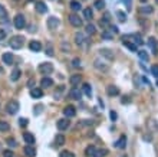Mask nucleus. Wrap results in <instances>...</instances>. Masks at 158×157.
I'll return each instance as SVG.
<instances>
[{"label":"nucleus","mask_w":158,"mask_h":157,"mask_svg":"<svg viewBox=\"0 0 158 157\" xmlns=\"http://www.w3.org/2000/svg\"><path fill=\"white\" fill-rule=\"evenodd\" d=\"M69 6H71V9H72L73 12H79L82 9V5H81V2H78V0H72Z\"/></svg>","instance_id":"nucleus-16"},{"label":"nucleus","mask_w":158,"mask_h":157,"mask_svg":"<svg viewBox=\"0 0 158 157\" xmlns=\"http://www.w3.org/2000/svg\"><path fill=\"white\" fill-rule=\"evenodd\" d=\"M117 17H118L119 22H125V20H126V14L124 13L122 10H118V12H117Z\"/></svg>","instance_id":"nucleus-30"},{"label":"nucleus","mask_w":158,"mask_h":157,"mask_svg":"<svg viewBox=\"0 0 158 157\" xmlns=\"http://www.w3.org/2000/svg\"><path fill=\"white\" fill-rule=\"evenodd\" d=\"M72 65L75 66V68H79V66H81V61H79L78 58H75V59L72 61Z\"/></svg>","instance_id":"nucleus-47"},{"label":"nucleus","mask_w":158,"mask_h":157,"mask_svg":"<svg viewBox=\"0 0 158 157\" xmlns=\"http://www.w3.org/2000/svg\"><path fill=\"white\" fill-rule=\"evenodd\" d=\"M69 22H71V25L75 26V27H81V26H82V19L79 17L78 14H75V13L69 16Z\"/></svg>","instance_id":"nucleus-6"},{"label":"nucleus","mask_w":158,"mask_h":157,"mask_svg":"<svg viewBox=\"0 0 158 157\" xmlns=\"http://www.w3.org/2000/svg\"><path fill=\"white\" fill-rule=\"evenodd\" d=\"M124 3H126L128 9H131V0H124Z\"/></svg>","instance_id":"nucleus-53"},{"label":"nucleus","mask_w":158,"mask_h":157,"mask_svg":"<svg viewBox=\"0 0 158 157\" xmlns=\"http://www.w3.org/2000/svg\"><path fill=\"white\" fill-rule=\"evenodd\" d=\"M125 146H126V138H125V136H122V137H121L118 141L115 143V147H117V149H125Z\"/></svg>","instance_id":"nucleus-18"},{"label":"nucleus","mask_w":158,"mask_h":157,"mask_svg":"<svg viewBox=\"0 0 158 157\" xmlns=\"http://www.w3.org/2000/svg\"><path fill=\"white\" fill-rule=\"evenodd\" d=\"M151 74L154 75V77H157V78H158V65L152 66V68H151Z\"/></svg>","instance_id":"nucleus-41"},{"label":"nucleus","mask_w":158,"mask_h":157,"mask_svg":"<svg viewBox=\"0 0 158 157\" xmlns=\"http://www.w3.org/2000/svg\"><path fill=\"white\" fill-rule=\"evenodd\" d=\"M23 43H25V39H23V36H19V35L10 38V40H9V45H10V48H13V49H20L23 46Z\"/></svg>","instance_id":"nucleus-1"},{"label":"nucleus","mask_w":158,"mask_h":157,"mask_svg":"<svg viewBox=\"0 0 158 157\" xmlns=\"http://www.w3.org/2000/svg\"><path fill=\"white\" fill-rule=\"evenodd\" d=\"M19 125H20V127H26V125H27V120H26V118H20V120H19Z\"/></svg>","instance_id":"nucleus-44"},{"label":"nucleus","mask_w":158,"mask_h":157,"mask_svg":"<svg viewBox=\"0 0 158 157\" xmlns=\"http://www.w3.org/2000/svg\"><path fill=\"white\" fill-rule=\"evenodd\" d=\"M109 117H111V120H112V121H115L118 115H117V112H115V111H111V112H109Z\"/></svg>","instance_id":"nucleus-49"},{"label":"nucleus","mask_w":158,"mask_h":157,"mask_svg":"<svg viewBox=\"0 0 158 157\" xmlns=\"http://www.w3.org/2000/svg\"><path fill=\"white\" fill-rule=\"evenodd\" d=\"M101 52V55H104V56H106L108 59H114V53L109 51V49H101L99 51Z\"/></svg>","instance_id":"nucleus-29"},{"label":"nucleus","mask_w":158,"mask_h":157,"mask_svg":"<svg viewBox=\"0 0 158 157\" xmlns=\"http://www.w3.org/2000/svg\"><path fill=\"white\" fill-rule=\"evenodd\" d=\"M59 19L58 17H55V16H50V17H47V27L50 29V30H55L56 27L59 26Z\"/></svg>","instance_id":"nucleus-5"},{"label":"nucleus","mask_w":158,"mask_h":157,"mask_svg":"<svg viewBox=\"0 0 158 157\" xmlns=\"http://www.w3.org/2000/svg\"><path fill=\"white\" fill-rule=\"evenodd\" d=\"M55 144H56V146H63V144H65V137H63L62 134H58L56 138H55Z\"/></svg>","instance_id":"nucleus-28"},{"label":"nucleus","mask_w":158,"mask_h":157,"mask_svg":"<svg viewBox=\"0 0 158 157\" xmlns=\"http://www.w3.org/2000/svg\"><path fill=\"white\" fill-rule=\"evenodd\" d=\"M138 56L142 59V61H148V58H150L147 51H138Z\"/></svg>","instance_id":"nucleus-34"},{"label":"nucleus","mask_w":158,"mask_h":157,"mask_svg":"<svg viewBox=\"0 0 158 157\" xmlns=\"http://www.w3.org/2000/svg\"><path fill=\"white\" fill-rule=\"evenodd\" d=\"M84 91H85V94L88 95V97H91V95H92V88H91L89 84H85V85H84Z\"/></svg>","instance_id":"nucleus-37"},{"label":"nucleus","mask_w":158,"mask_h":157,"mask_svg":"<svg viewBox=\"0 0 158 157\" xmlns=\"http://www.w3.org/2000/svg\"><path fill=\"white\" fill-rule=\"evenodd\" d=\"M3 156H5V157H13L14 154H13V151H10V150H5V151H3Z\"/></svg>","instance_id":"nucleus-46"},{"label":"nucleus","mask_w":158,"mask_h":157,"mask_svg":"<svg viewBox=\"0 0 158 157\" xmlns=\"http://www.w3.org/2000/svg\"><path fill=\"white\" fill-rule=\"evenodd\" d=\"M9 128H10V125L6 121H0V131H7Z\"/></svg>","instance_id":"nucleus-38"},{"label":"nucleus","mask_w":158,"mask_h":157,"mask_svg":"<svg viewBox=\"0 0 158 157\" xmlns=\"http://www.w3.org/2000/svg\"><path fill=\"white\" fill-rule=\"evenodd\" d=\"M109 30H111L112 33H118L119 32V29L117 26H111V27H109Z\"/></svg>","instance_id":"nucleus-51"},{"label":"nucleus","mask_w":158,"mask_h":157,"mask_svg":"<svg viewBox=\"0 0 158 157\" xmlns=\"http://www.w3.org/2000/svg\"><path fill=\"white\" fill-rule=\"evenodd\" d=\"M148 45L152 48L154 53H157V43H155V39H154V38H150V39H148Z\"/></svg>","instance_id":"nucleus-31"},{"label":"nucleus","mask_w":158,"mask_h":157,"mask_svg":"<svg viewBox=\"0 0 158 157\" xmlns=\"http://www.w3.org/2000/svg\"><path fill=\"white\" fill-rule=\"evenodd\" d=\"M20 75H22L20 69L19 68H16V69H13V72L10 74V79H12V81H17V79L20 78Z\"/></svg>","instance_id":"nucleus-21"},{"label":"nucleus","mask_w":158,"mask_h":157,"mask_svg":"<svg viewBox=\"0 0 158 157\" xmlns=\"http://www.w3.org/2000/svg\"><path fill=\"white\" fill-rule=\"evenodd\" d=\"M0 17H3V19H6L7 17V12H6V9L0 5Z\"/></svg>","instance_id":"nucleus-40"},{"label":"nucleus","mask_w":158,"mask_h":157,"mask_svg":"<svg viewBox=\"0 0 158 157\" xmlns=\"http://www.w3.org/2000/svg\"><path fill=\"white\" fill-rule=\"evenodd\" d=\"M36 10L39 12V13H46L47 12V6L45 5V2H36Z\"/></svg>","instance_id":"nucleus-10"},{"label":"nucleus","mask_w":158,"mask_h":157,"mask_svg":"<svg viewBox=\"0 0 158 157\" xmlns=\"http://www.w3.org/2000/svg\"><path fill=\"white\" fill-rule=\"evenodd\" d=\"M109 22H111V14L105 13L104 14V17L101 19V25H102V26H106V25H109Z\"/></svg>","instance_id":"nucleus-25"},{"label":"nucleus","mask_w":158,"mask_h":157,"mask_svg":"<svg viewBox=\"0 0 158 157\" xmlns=\"http://www.w3.org/2000/svg\"><path fill=\"white\" fill-rule=\"evenodd\" d=\"M39 72L43 74V75H49L53 72V65L49 64V62H45V64H40L39 65Z\"/></svg>","instance_id":"nucleus-3"},{"label":"nucleus","mask_w":158,"mask_h":157,"mask_svg":"<svg viewBox=\"0 0 158 157\" xmlns=\"http://www.w3.org/2000/svg\"><path fill=\"white\" fill-rule=\"evenodd\" d=\"M102 38H104V39H112V38H114V33L104 32V33H102Z\"/></svg>","instance_id":"nucleus-42"},{"label":"nucleus","mask_w":158,"mask_h":157,"mask_svg":"<svg viewBox=\"0 0 158 157\" xmlns=\"http://www.w3.org/2000/svg\"><path fill=\"white\" fill-rule=\"evenodd\" d=\"M95 32H96V27L93 26V25H88L86 26V33L88 35H95Z\"/></svg>","instance_id":"nucleus-35"},{"label":"nucleus","mask_w":158,"mask_h":157,"mask_svg":"<svg viewBox=\"0 0 158 157\" xmlns=\"http://www.w3.org/2000/svg\"><path fill=\"white\" fill-rule=\"evenodd\" d=\"M25 154H26V157H35V156H36V150L33 149L30 144H29V146L25 147Z\"/></svg>","instance_id":"nucleus-15"},{"label":"nucleus","mask_w":158,"mask_h":157,"mask_svg":"<svg viewBox=\"0 0 158 157\" xmlns=\"http://www.w3.org/2000/svg\"><path fill=\"white\" fill-rule=\"evenodd\" d=\"M25 26H26V19H25V16H23V14H16V17H14V27H16V29H23Z\"/></svg>","instance_id":"nucleus-4"},{"label":"nucleus","mask_w":158,"mask_h":157,"mask_svg":"<svg viewBox=\"0 0 158 157\" xmlns=\"http://www.w3.org/2000/svg\"><path fill=\"white\" fill-rule=\"evenodd\" d=\"M69 81H71V84H72L73 86H76L79 84V82H81V81H82V78H81V75H72V77H71V79H69Z\"/></svg>","instance_id":"nucleus-24"},{"label":"nucleus","mask_w":158,"mask_h":157,"mask_svg":"<svg viewBox=\"0 0 158 157\" xmlns=\"http://www.w3.org/2000/svg\"><path fill=\"white\" fill-rule=\"evenodd\" d=\"M29 48H30V51H33V52H40L42 51V43L38 42V40H32L29 43Z\"/></svg>","instance_id":"nucleus-9"},{"label":"nucleus","mask_w":158,"mask_h":157,"mask_svg":"<svg viewBox=\"0 0 158 157\" xmlns=\"http://www.w3.org/2000/svg\"><path fill=\"white\" fill-rule=\"evenodd\" d=\"M75 42H76L78 45H82V43L85 42V38H84V35H82V33H75Z\"/></svg>","instance_id":"nucleus-27"},{"label":"nucleus","mask_w":158,"mask_h":157,"mask_svg":"<svg viewBox=\"0 0 158 157\" xmlns=\"http://www.w3.org/2000/svg\"><path fill=\"white\" fill-rule=\"evenodd\" d=\"M27 2H32V0H27Z\"/></svg>","instance_id":"nucleus-56"},{"label":"nucleus","mask_w":158,"mask_h":157,"mask_svg":"<svg viewBox=\"0 0 158 157\" xmlns=\"http://www.w3.org/2000/svg\"><path fill=\"white\" fill-rule=\"evenodd\" d=\"M5 38H6V32L0 29V40H3V39H5Z\"/></svg>","instance_id":"nucleus-52"},{"label":"nucleus","mask_w":158,"mask_h":157,"mask_svg":"<svg viewBox=\"0 0 158 157\" xmlns=\"http://www.w3.org/2000/svg\"><path fill=\"white\" fill-rule=\"evenodd\" d=\"M60 157H73V154L71 151H62V153H60Z\"/></svg>","instance_id":"nucleus-45"},{"label":"nucleus","mask_w":158,"mask_h":157,"mask_svg":"<svg viewBox=\"0 0 158 157\" xmlns=\"http://www.w3.org/2000/svg\"><path fill=\"white\" fill-rule=\"evenodd\" d=\"M157 86H158V81H157Z\"/></svg>","instance_id":"nucleus-55"},{"label":"nucleus","mask_w":158,"mask_h":157,"mask_svg":"<svg viewBox=\"0 0 158 157\" xmlns=\"http://www.w3.org/2000/svg\"><path fill=\"white\" fill-rule=\"evenodd\" d=\"M106 154H108V150H96L95 151V154H93V157H105Z\"/></svg>","instance_id":"nucleus-33"},{"label":"nucleus","mask_w":158,"mask_h":157,"mask_svg":"<svg viewBox=\"0 0 158 157\" xmlns=\"http://www.w3.org/2000/svg\"><path fill=\"white\" fill-rule=\"evenodd\" d=\"M2 59H3V62L6 64V65H12V62H13V55L12 53H3V56H2Z\"/></svg>","instance_id":"nucleus-14"},{"label":"nucleus","mask_w":158,"mask_h":157,"mask_svg":"<svg viewBox=\"0 0 158 157\" xmlns=\"http://www.w3.org/2000/svg\"><path fill=\"white\" fill-rule=\"evenodd\" d=\"M7 144L10 146V147H16L17 144H16V140L14 138H7Z\"/></svg>","instance_id":"nucleus-43"},{"label":"nucleus","mask_w":158,"mask_h":157,"mask_svg":"<svg viewBox=\"0 0 158 157\" xmlns=\"http://www.w3.org/2000/svg\"><path fill=\"white\" fill-rule=\"evenodd\" d=\"M42 95H43V92H42V89L40 88H33L32 91H30V97L35 99L38 98H42Z\"/></svg>","instance_id":"nucleus-12"},{"label":"nucleus","mask_w":158,"mask_h":157,"mask_svg":"<svg viewBox=\"0 0 158 157\" xmlns=\"http://www.w3.org/2000/svg\"><path fill=\"white\" fill-rule=\"evenodd\" d=\"M23 138H25V141H26L27 144H33V143H35V136L30 134V133H25V134H23Z\"/></svg>","instance_id":"nucleus-22"},{"label":"nucleus","mask_w":158,"mask_h":157,"mask_svg":"<svg viewBox=\"0 0 158 157\" xmlns=\"http://www.w3.org/2000/svg\"><path fill=\"white\" fill-rule=\"evenodd\" d=\"M69 97H71L72 99H81V98H82V92H81V89H79V88L73 86L72 89L69 91Z\"/></svg>","instance_id":"nucleus-7"},{"label":"nucleus","mask_w":158,"mask_h":157,"mask_svg":"<svg viewBox=\"0 0 158 157\" xmlns=\"http://www.w3.org/2000/svg\"><path fill=\"white\" fill-rule=\"evenodd\" d=\"M122 43H124L128 49H131L132 52H138V51H137V43H131L129 40H122Z\"/></svg>","instance_id":"nucleus-23"},{"label":"nucleus","mask_w":158,"mask_h":157,"mask_svg":"<svg viewBox=\"0 0 158 157\" xmlns=\"http://www.w3.org/2000/svg\"><path fill=\"white\" fill-rule=\"evenodd\" d=\"M19 102L17 101H10V102H7L6 105V111L10 114V115H14L16 112L19 111Z\"/></svg>","instance_id":"nucleus-2"},{"label":"nucleus","mask_w":158,"mask_h":157,"mask_svg":"<svg viewBox=\"0 0 158 157\" xmlns=\"http://www.w3.org/2000/svg\"><path fill=\"white\" fill-rule=\"evenodd\" d=\"M63 114H65V117L72 118V117H75L76 110H75V107H72V105H68V107H65V110H63Z\"/></svg>","instance_id":"nucleus-8"},{"label":"nucleus","mask_w":158,"mask_h":157,"mask_svg":"<svg viewBox=\"0 0 158 157\" xmlns=\"http://www.w3.org/2000/svg\"><path fill=\"white\" fill-rule=\"evenodd\" d=\"M139 12L142 14H151L154 12V7L150 6V5H145V6H141L139 7Z\"/></svg>","instance_id":"nucleus-13"},{"label":"nucleus","mask_w":158,"mask_h":157,"mask_svg":"<svg viewBox=\"0 0 158 157\" xmlns=\"http://www.w3.org/2000/svg\"><path fill=\"white\" fill-rule=\"evenodd\" d=\"M40 111H42V105H36V107H35V114L39 115Z\"/></svg>","instance_id":"nucleus-48"},{"label":"nucleus","mask_w":158,"mask_h":157,"mask_svg":"<svg viewBox=\"0 0 158 157\" xmlns=\"http://www.w3.org/2000/svg\"><path fill=\"white\" fill-rule=\"evenodd\" d=\"M155 3H157V5H158V0H155Z\"/></svg>","instance_id":"nucleus-54"},{"label":"nucleus","mask_w":158,"mask_h":157,"mask_svg":"<svg viewBox=\"0 0 158 157\" xmlns=\"http://www.w3.org/2000/svg\"><path fill=\"white\" fill-rule=\"evenodd\" d=\"M45 52H46V55H49V56H53V48L50 43L46 45V51H45Z\"/></svg>","instance_id":"nucleus-39"},{"label":"nucleus","mask_w":158,"mask_h":157,"mask_svg":"<svg viewBox=\"0 0 158 157\" xmlns=\"http://www.w3.org/2000/svg\"><path fill=\"white\" fill-rule=\"evenodd\" d=\"M68 127H69V121H68L66 118H62V120L58 121V128H59V130H66Z\"/></svg>","instance_id":"nucleus-17"},{"label":"nucleus","mask_w":158,"mask_h":157,"mask_svg":"<svg viewBox=\"0 0 158 157\" xmlns=\"http://www.w3.org/2000/svg\"><path fill=\"white\" fill-rule=\"evenodd\" d=\"M93 6L96 7V9H98V10H102V9H104V7H105V2H104V0H96V2H95V5H93Z\"/></svg>","instance_id":"nucleus-32"},{"label":"nucleus","mask_w":158,"mask_h":157,"mask_svg":"<svg viewBox=\"0 0 158 157\" xmlns=\"http://www.w3.org/2000/svg\"><path fill=\"white\" fill-rule=\"evenodd\" d=\"M106 92H108V95H109V97H115V95H118V94H119V89L117 88V86L109 85V86H106Z\"/></svg>","instance_id":"nucleus-11"},{"label":"nucleus","mask_w":158,"mask_h":157,"mask_svg":"<svg viewBox=\"0 0 158 157\" xmlns=\"http://www.w3.org/2000/svg\"><path fill=\"white\" fill-rule=\"evenodd\" d=\"M121 102H122V104H129L131 99H129V97H124V98L121 99Z\"/></svg>","instance_id":"nucleus-50"},{"label":"nucleus","mask_w":158,"mask_h":157,"mask_svg":"<svg viewBox=\"0 0 158 157\" xmlns=\"http://www.w3.org/2000/svg\"><path fill=\"white\" fill-rule=\"evenodd\" d=\"M40 85L45 86V88H49V86L53 85V81L50 78H47V77H45V78H42V81H40Z\"/></svg>","instance_id":"nucleus-19"},{"label":"nucleus","mask_w":158,"mask_h":157,"mask_svg":"<svg viewBox=\"0 0 158 157\" xmlns=\"http://www.w3.org/2000/svg\"><path fill=\"white\" fill-rule=\"evenodd\" d=\"M95 151H96V149H95L93 146H89V147H86V150H85L86 157H93V154H95Z\"/></svg>","instance_id":"nucleus-26"},{"label":"nucleus","mask_w":158,"mask_h":157,"mask_svg":"<svg viewBox=\"0 0 158 157\" xmlns=\"http://www.w3.org/2000/svg\"><path fill=\"white\" fill-rule=\"evenodd\" d=\"M95 68H98L101 71H106V69H108V65H104V62H102V65H101L99 61H95Z\"/></svg>","instance_id":"nucleus-36"},{"label":"nucleus","mask_w":158,"mask_h":157,"mask_svg":"<svg viewBox=\"0 0 158 157\" xmlns=\"http://www.w3.org/2000/svg\"><path fill=\"white\" fill-rule=\"evenodd\" d=\"M84 17H85L86 20H92L93 12H92V9H91V7H86L85 10H84Z\"/></svg>","instance_id":"nucleus-20"}]
</instances>
